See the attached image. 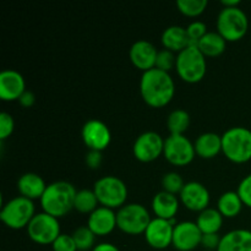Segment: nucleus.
<instances>
[{
	"label": "nucleus",
	"mask_w": 251,
	"mask_h": 251,
	"mask_svg": "<svg viewBox=\"0 0 251 251\" xmlns=\"http://www.w3.org/2000/svg\"><path fill=\"white\" fill-rule=\"evenodd\" d=\"M140 95L147 105L163 108L172 102L176 95V83L171 74L158 69L142 73L140 80Z\"/></svg>",
	"instance_id": "f257e3e1"
},
{
	"label": "nucleus",
	"mask_w": 251,
	"mask_h": 251,
	"mask_svg": "<svg viewBox=\"0 0 251 251\" xmlns=\"http://www.w3.org/2000/svg\"><path fill=\"white\" fill-rule=\"evenodd\" d=\"M76 194L77 190L69 181H54L47 186L43 196L39 200L42 210L58 220L65 217L71 210H74Z\"/></svg>",
	"instance_id": "f03ea898"
},
{
	"label": "nucleus",
	"mask_w": 251,
	"mask_h": 251,
	"mask_svg": "<svg viewBox=\"0 0 251 251\" xmlns=\"http://www.w3.org/2000/svg\"><path fill=\"white\" fill-rule=\"evenodd\" d=\"M222 152L235 164L251 161V130L244 126L228 129L222 135Z\"/></svg>",
	"instance_id": "7ed1b4c3"
},
{
	"label": "nucleus",
	"mask_w": 251,
	"mask_h": 251,
	"mask_svg": "<svg viewBox=\"0 0 251 251\" xmlns=\"http://www.w3.org/2000/svg\"><path fill=\"white\" fill-rule=\"evenodd\" d=\"M176 70L184 82H200L203 80L207 71L206 56L196 46H189L188 48L176 54Z\"/></svg>",
	"instance_id": "20e7f679"
},
{
	"label": "nucleus",
	"mask_w": 251,
	"mask_h": 251,
	"mask_svg": "<svg viewBox=\"0 0 251 251\" xmlns=\"http://www.w3.org/2000/svg\"><path fill=\"white\" fill-rule=\"evenodd\" d=\"M36 216L34 202L24 196L11 199L1 206L0 220L7 228L14 230L28 227L29 222Z\"/></svg>",
	"instance_id": "39448f33"
},
{
	"label": "nucleus",
	"mask_w": 251,
	"mask_h": 251,
	"mask_svg": "<svg viewBox=\"0 0 251 251\" xmlns=\"http://www.w3.org/2000/svg\"><path fill=\"white\" fill-rule=\"evenodd\" d=\"M98 202L103 207L122 208L126 205L127 186L120 178L114 176H105L98 179L93 186Z\"/></svg>",
	"instance_id": "423d86ee"
},
{
	"label": "nucleus",
	"mask_w": 251,
	"mask_h": 251,
	"mask_svg": "<svg viewBox=\"0 0 251 251\" xmlns=\"http://www.w3.org/2000/svg\"><path fill=\"white\" fill-rule=\"evenodd\" d=\"M217 32L227 42H238L247 34L249 20L244 10L238 7H223L218 14Z\"/></svg>",
	"instance_id": "0eeeda50"
},
{
	"label": "nucleus",
	"mask_w": 251,
	"mask_h": 251,
	"mask_svg": "<svg viewBox=\"0 0 251 251\" xmlns=\"http://www.w3.org/2000/svg\"><path fill=\"white\" fill-rule=\"evenodd\" d=\"M151 221L149 210L141 203H126L117 212L118 228L129 235L144 234Z\"/></svg>",
	"instance_id": "6e6552de"
},
{
	"label": "nucleus",
	"mask_w": 251,
	"mask_h": 251,
	"mask_svg": "<svg viewBox=\"0 0 251 251\" xmlns=\"http://www.w3.org/2000/svg\"><path fill=\"white\" fill-rule=\"evenodd\" d=\"M26 229L29 239L39 245H51L61 234L58 218L46 212L36 213Z\"/></svg>",
	"instance_id": "1a4fd4ad"
},
{
	"label": "nucleus",
	"mask_w": 251,
	"mask_h": 251,
	"mask_svg": "<svg viewBox=\"0 0 251 251\" xmlns=\"http://www.w3.org/2000/svg\"><path fill=\"white\" fill-rule=\"evenodd\" d=\"M163 156L173 166H188L196 156L195 146L185 135H169L164 140Z\"/></svg>",
	"instance_id": "9d476101"
},
{
	"label": "nucleus",
	"mask_w": 251,
	"mask_h": 251,
	"mask_svg": "<svg viewBox=\"0 0 251 251\" xmlns=\"http://www.w3.org/2000/svg\"><path fill=\"white\" fill-rule=\"evenodd\" d=\"M164 140L158 132H142L132 145L134 157L141 163H151L163 154Z\"/></svg>",
	"instance_id": "9b49d317"
},
{
	"label": "nucleus",
	"mask_w": 251,
	"mask_h": 251,
	"mask_svg": "<svg viewBox=\"0 0 251 251\" xmlns=\"http://www.w3.org/2000/svg\"><path fill=\"white\" fill-rule=\"evenodd\" d=\"M176 220L167 221L162 218H153L144 233L146 243L156 250H164L173 244Z\"/></svg>",
	"instance_id": "f8f14e48"
},
{
	"label": "nucleus",
	"mask_w": 251,
	"mask_h": 251,
	"mask_svg": "<svg viewBox=\"0 0 251 251\" xmlns=\"http://www.w3.org/2000/svg\"><path fill=\"white\" fill-rule=\"evenodd\" d=\"M82 141L90 151H104L112 141V134L107 124L98 119L85 123L81 131Z\"/></svg>",
	"instance_id": "ddd939ff"
},
{
	"label": "nucleus",
	"mask_w": 251,
	"mask_h": 251,
	"mask_svg": "<svg viewBox=\"0 0 251 251\" xmlns=\"http://www.w3.org/2000/svg\"><path fill=\"white\" fill-rule=\"evenodd\" d=\"M179 200L188 210L200 213L208 208L211 195L203 184L199 181H189L185 183L183 190L179 194Z\"/></svg>",
	"instance_id": "4468645a"
},
{
	"label": "nucleus",
	"mask_w": 251,
	"mask_h": 251,
	"mask_svg": "<svg viewBox=\"0 0 251 251\" xmlns=\"http://www.w3.org/2000/svg\"><path fill=\"white\" fill-rule=\"evenodd\" d=\"M202 233L196 222L184 221L176 223L173 233V247L178 251H193L201 245Z\"/></svg>",
	"instance_id": "2eb2a0df"
},
{
	"label": "nucleus",
	"mask_w": 251,
	"mask_h": 251,
	"mask_svg": "<svg viewBox=\"0 0 251 251\" xmlns=\"http://www.w3.org/2000/svg\"><path fill=\"white\" fill-rule=\"evenodd\" d=\"M26 81L22 74L14 69H5L0 73V98L4 102L19 100L26 92Z\"/></svg>",
	"instance_id": "dca6fc26"
},
{
	"label": "nucleus",
	"mask_w": 251,
	"mask_h": 251,
	"mask_svg": "<svg viewBox=\"0 0 251 251\" xmlns=\"http://www.w3.org/2000/svg\"><path fill=\"white\" fill-rule=\"evenodd\" d=\"M157 54H158V50L156 49V47L151 42L145 41V39L135 42L129 50V56L132 65L141 70L142 73L154 69Z\"/></svg>",
	"instance_id": "f3484780"
},
{
	"label": "nucleus",
	"mask_w": 251,
	"mask_h": 251,
	"mask_svg": "<svg viewBox=\"0 0 251 251\" xmlns=\"http://www.w3.org/2000/svg\"><path fill=\"white\" fill-rule=\"evenodd\" d=\"M87 227L95 233L96 237L109 235L115 228H118L117 212L112 208L100 206L88 216Z\"/></svg>",
	"instance_id": "a211bd4d"
},
{
	"label": "nucleus",
	"mask_w": 251,
	"mask_h": 251,
	"mask_svg": "<svg viewBox=\"0 0 251 251\" xmlns=\"http://www.w3.org/2000/svg\"><path fill=\"white\" fill-rule=\"evenodd\" d=\"M151 206L156 218L172 221L176 220L179 206H180V200H179V196L162 190L153 196Z\"/></svg>",
	"instance_id": "6ab92c4d"
},
{
	"label": "nucleus",
	"mask_w": 251,
	"mask_h": 251,
	"mask_svg": "<svg viewBox=\"0 0 251 251\" xmlns=\"http://www.w3.org/2000/svg\"><path fill=\"white\" fill-rule=\"evenodd\" d=\"M44 179L39 174L25 173L17 180V190L20 195L29 200H41L47 189Z\"/></svg>",
	"instance_id": "aec40b11"
},
{
	"label": "nucleus",
	"mask_w": 251,
	"mask_h": 251,
	"mask_svg": "<svg viewBox=\"0 0 251 251\" xmlns=\"http://www.w3.org/2000/svg\"><path fill=\"white\" fill-rule=\"evenodd\" d=\"M196 156L212 159L222 152V136L216 132H203L194 142Z\"/></svg>",
	"instance_id": "412c9836"
},
{
	"label": "nucleus",
	"mask_w": 251,
	"mask_h": 251,
	"mask_svg": "<svg viewBox=\"0 0 251 251\" xmlns=\"http://www.w3.org/2000/svg\"><path fill=\"white\" fill-rule=\"evenodd\" d=\"M161 42L164 49H168V50L176 54L191 46L185 27L176 26V25L169 26L164 29L161 36Z\"/></svg>",
	"instance_id": "4be33fe9"
},
{
	"label": "nucleus",
	"mask_w": 251,
	"mask_h": 251,
	"mask_svg": "<svg viewBox=\"0 0 251 251\" xmlns=\"http://www.w3.org/2000/svg\"><path fill=\"white\" fill-rule=\"evenodd\" d=\"M217 251H251V230L234 229L221 239Z\"/></svg>",
	"instance_id": "5701e85b"
},
{
	"label": "nucleus",
	"mask_w": 251,
	"mask_h": 251,
	"mask_svg": "<svg viewBox=\"0 0 251 251\" xmlns=\"http://www.w3.org/2000/svg\"><path fill=\"white\" fill-rule=\"evenodd\" d=\"M206 58H216L225 53L227 41L218 32H207L196 44Z\"/></svg>",
	"instance_id": "b1692460"
},
{
	"label": "nucleus",
	"mask_w": 251,
	"mask_h": 251,
	"mask_svg": "<svg viewBox=\"0 0 251 251\" xmlns=\"http://www.w3.org/2000/svg\"><path fill=\"white\" fill-rule=\"evenodd\" d=\"M223 217L217 208H206L202 212L199 213L196 225L202 234H213L218 233L223 226Z\"/></svg>",
	"instance_id": "393cba45"
},
{
	"label": "nucleus",
	"mask_w": 251,
	"mask_h": 251,
	"mask_svg": "<svg viewBox=\"0 0 251 251\" xmlns=\"http://www.w3.org/2000/svg\"><path fill=\"white\" fill-rule=\"evenodd\" d=\"M242 199L237 191H226L220 196L217 202V210L225 218H235L243 210Z\"/></svg>",
	"instance_id": "a878e982"
},
{
	"label": "nucleus",
	"mask_w": 251,
	"mask_h": 251,
	"mask_svg": "<svg viewBox=\"0 0 251 251\" xmlns=\"http://www.w3.org/2000/svg\"><path fill=\"white\" fill-rule=\"evenodd\" d=\"M100 202L96 196L95 191L88 190V189H82L78 190L75 196V202H74V210L80 213L90 216L93 211L100 207Z\"/></svg>",
	"instance_id": "bb28decb"
},
{
	"label": "nucleus",
	"mask_w": 251,
	"mask_h": 251,
	"mask_svg": "<svg viewBox=\"0 0 251 251\" xmlns=\"http://www.w3.org/2000/svg\"><path fill=\"white\" fill-rule=\"evenodd\" d=\"M167 126L171 135H184L190 126V115L184 109L173 110L168 115Z\"/></svg>",
	"instance_id": "cd10ccee"
},
{
	"label": "nucleus",
	"mask_w": 251,
	"mask_h": 251,
	"mask_svg": "<svg viewBox=\"0 0 251 251\" xmlns=\"http://www.w3.org/2000/svg\"><path fill=\"white\" fill-rule=\"evenodd\" d=\"M75 244L78 251H88L92 250L96 247V235L87 226H82L74 230L73 234Z\"/></svg>",
	"instance_id": "c85d7f7f"
},
{
	"label": "nucleus",
	"mask_w": 251,
	"mask_h": 251,
	"mask_svg": "<svg viewBox=\"0 0 251 251\" xmlns=\"http://www.w3.org/2000/svg\"><path fill=\"white\" fill-rule=\"evenodd\" d=\"M207 0H178L176 7L179 11L188 17H198L206 11Z\"/></svg>",
	"instance_id": "c756f323"
},
{
	"label": "nucleus",
	"mask_w": 251,
	"mask_h": 251,
	"mask_svg": "<svg viewBox=\"0 0 251 251\" xmlns=\"http://www.w3.org/2000/svg\"><path fill=\"white\" fill-rule=\"evenodd\" d=\"M184 185H185V183H184L183 178L176 172L166 173L163 176V178H162V188H163V191L173 194V195H179L180 191L183 190Z\"/></svg>",
	"instance_id": "7c9ffc66"
},
{
	"label": "nucleus",
	"mask_w": 251,
	"mask_h": 251,
	"mask_svg": "<svg viewBox=\"0 0 251 251\" xmlns=\"http://www.w3.org/2000/svg\"><path fill=\"white\" fill-rule=\"evenodd\" d=\"M176 53L168 50V49H162V50H158V54H157V59H156V66H154V68L158 69V70L169 73L171 70L176 69Z\"/></svg>",
	"instance_id": "2f4dec72"
},
{
	"label": "nucleus",
	"mask_w": 251,
	"mask_h": 251,
	"mask_svg": "<svg viewBox=\"0 0 251 251\" xmlns=\"http://www.w3.org/2000/svg\"><path fill=\"white\" fill-rule=\"evenodd\" d=\"M207 26L202 21H193L186 27V33L191 42V46H196L198 42L207 33Z\"/></svg>",
	"instance_id": "473e14b6"
},
{
	"label": "nucleus",
	"mask_w": 251,
	"mask_h": 251,
	"mask_svg": "<svg viewBox=\"0 0 251 251\" xmlns=\"http://www.w3.org/2000/svg\"><path fill=\"white\" fill-rule=\"evenodd\" d=\"M15 130V120L11 114L6 112H2L0 114V140L9 139Z\"/></svg>",
	"instance_id": "72a5a7b5"
},
{
	"label": "nucleus",
	"mask_w": 251,
	"mask_h": 251,
	"mask_svg": "<svg viewBox=\"0 0 251 251\" xmlns=\"http://www.w3.org/2000/svg\"><path fill=\"white\" fill-rule=\"evenodd\" d=\"M53 251H78L73 235L60 234L51 244Z\"/></svg>",
	"instance_id": "f704fd0d"
},
{
	"label": "nucleus",
	"mask_w": 251,
	"mask_h": 251,
	"mask_svg": "<svg viewBox=\"0 0 251 251\" xmlns=\"http://www.w3.org/2000/svg\"><path fill=\"white\" fill-rule=\"evenodd\" d=\"M237 193L242 199L244 206L251 208V173L242 179L238 185Z\"/></svg>",
	"instance_id": "c9c22d12"
},
{
	"label": "nucleus",
	"mask_w": 251,
	"mask_h": 251,
	"mask_svg": "<svg viewBox=\"0 0 251 251\" xmlns=\"http://www.w3.org/2000/svg\"><path fill=\"white\" fill-rule=\"evenodd\" d=\"M221 239H222V237H220L218 233H213V234H202L201 247L208 251H217L218 247H220L221 244Z\"/></svg>",
	"instance_id": "e433bc0d"
},
{
	"label": "nucleus",
	"mask_w": 251,
	"mask_h": 251,
	"mask_svg": "<svg viewBox=\"0 0 251 251\" xmlns=\"http://www.w3.org/2000/svg\"><path fill=\"white\" fill-rule=\"evenodd\" d=\"M103 156L102 152L100 151H88V153L86 154V166L91 169H98L102 164Z\"/></svg>",
	"instance_id": "4c0bfd02"
},
{
	"label": "nucleus",
	"mask_w": 251,
	"mask_h": 251,
	"mask_svg": "<svg viewBox=\"0 0 251 251\" xmlns=\"http://www.w3.org/2000/svg\"><path fill=\"white\" fill-rule=\"evenodd\" d=\"M19 103L24 108H31L32 105L36 103V96H34V93L32 92V91H26V92L20 97Z\"/></svg>",
	"instance_id": "58836bf2"
},
{
	"label": "nucleus",
	"mask_w": 251,
	"mask_h": 251,
	"mask_svg": "<svg viewBox=\"0 0 251 251\" xmlns=\"http://www.w3.org/2000/svg\"><path fill=\"white\" fill-rule=\"evenodd\" d=\"M91 251H120L117 245L112 244V243H100L96 245Z\"/></svg>",
	"instance_id": "ea45409f"
},
{
	"label": "nucleus",
	"mask_w": 251,
	"mask_h": 251,
	"mask_svg": "<svg viewBox=\"0 0 251 251\" xmlns=\"http://www.w3.org/2000/svg\"><path fill=\"white\" fill-rule=\"evenodd\" d=\"M221 4L223 7H238L240 5V0H222Z\"/></svg>",
	"instance_id": "a19ab883"
},
{
	"label": "nucleus",
	"mask_w": 251,
	"mask_h": 251,
	"mask_svg": "<svg viewBox=\"0 0 251 251\" xmlns=\"http://www.w3.org/2000/svg\"><path fill=\"white\" fill-rule=\"evenodd\" d=\"M203 251H208V250H203Z\"/></svg>",
	"instance_id": "79ce46f5"
}]
</instances>
